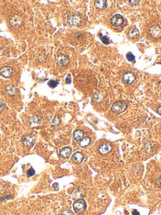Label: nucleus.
I'll list each match as a JSON object with an SVG mask.
<instances>
[{"mask_svg": "<svg viewBox=\"0 0 161 215\" xmlns=\"http://www.w3.org/2000/svg\"><path fill=\"white\" fill-rule=\"evenodd\" d=\"M35 138L31 135H27L22 138V143L26 146H31L34 144Z\"/></svg>", "mask_w": 161, "mask_h": 215, "instance_id": "9d476101", "label": "nucleus"}, {"mask_svg": "<svg viewBox=\"0 0 161 215\" xmlns=\"http://www.w3.org/2000/svg\"><path fill=\"white\" fill-rule=\"evenodd\" d=\"M6 90L8 93L10 95H12V96L16 95V93H17V89H16V88H15L14 86L11 85L7 86L6 88Z\"/></svg>", "mask_w": 161, "mask_h": 215, "instance_id": "6ab92c4d", "label": "nucleus"}, {"mask_svg": "<svg viewBox=\"0 0 161 215\" xmlns=\"http://www.w3.org/2000/svg\"><path fill=\"white\" fill-rule=\"evenodd\" d=\"M132 214L133 215H140V213H139V212L137 210L135 209V210H134V211H133Z\"/></svg>", "mask_w": 161, "mask_h": 215, "instance_id": "c756f323", "label": "nucleus"}, {"mask_svg": "<svg viewBox=\"0 0 161 215\" xmlns=\"http://www.w3.org/2000/svg\"><path fill=\"white\" fill-rule=\"evenodd\" d=\"M94 6L98 9L104 10L107 8L108 3L105 0H97L94 2Z\"/></svg>", "mask_w": 161, "mask_h": 215, "instance_id": "ddd939ff", "label": "nucleus"}, {"mask_svg": "<svg viewBox=\"0 0 161 215\" xmlns=\"http://www.w3.org/2000/svg\"><path fill=\"white\" fill-rule=\"evenodd\" d=\"M156 182H157V184H158V185L161 186V177H159Z\"/></svg>", "mask_w": 161, "mask_h": 215, "instance_id": "7c9ffc66", "label": "nucleus"}, {"mask_svg": "<svg viewBox=\"0 0 161 215\" xmlns=\"http://www.w3.org/2000/svg\"><path fill=\"white\" fill-rule=\"evenodd\" d=\"M91 142V139L90 137L87 136V137L83 138L81 140H80L79 145L80 147H81V148H86V147L90 145Z\"/></svg>", "mask_w": 161, "mask_h": 215, "instance_id": "2eb2a0df", "label": "nucleus"}, {"mask_svg": "<svg viewBox=\"0 0 161 215\" xmlns=\"http://www.w3.org/2000/svg\"><path fill=\"white\" fill-rule=\"evenodd\" d=\"M73 138L76 141H80L84 138V133L82 130H76L73 133Z\"/></svg>", "mask_w": 161, "mask_h": 215, "instance_id": "f3484780", "label": "nucleus"}, {"mask_svg": "<svg viewBox=\"0 0 161 215\" xmlns=\"http://www.w3.org/2000/svg\"><path fill=\"white\" fill-rule=\"evenodd\" d=\"M127 109V105L123 102H116L112 105L111 109L115 113L120 114L125 112Z\"/></svg>", "mask_w": 161, "mask_h": 215, "instance_id": "f257e3e1", "label": "nucleus"}, {"mask_svg": "<svg viewBox=\"0 0 161 215\" xmlns=\"http://www.w3.org/2000/svg\"><path fill=\"white\" fill-rule=\"evenodd\" d=\"M157 111H158V114L161 115V106L159 107H158V110H157Z\"/></svg>", "mask_w": 161, "mask_h": 215, "instance_id": "2f4dec72", "label": "nucleus"}, {"mask_svg": "<svg viewBox=\"0 0 161 215\" xmlns=\"http://www.w3.org/2000/svg\"><path fill=\"white\" fill-rule=\"evenodd\" d=\"M123 81L127 83V84H131L135 81V76L130 72H127L123 75Z\"/></svg>", "mask_w": 161, "mask_h": 215, "instance_id": "6e6552de", "label": "nucleus"}, {"mask_svg": "<svg viewBox=\"0 0 161 215\" xmlns=\"http://www.w3.org/2000/svg\"><path fill=\"white\" fill-rule=\"evenodd\" d=\"M139 31L137 29H131L128 31V36L131 39H135L139 37Z\"/></svg>", "mask_w": 161, "mask_h": 215, "instance_id": "a211bd4d", "label": "nucleus"}, {"mask_svg": "<svg viewBox=\"0 0 161 215\" xmlns=\"http://www.w3.org/2000/svg\"><path fill=\"white\" fill-rule=\"evenodd\" d=\"M66 82L67 83V84H70L71 83V75L69 74L67 76V77L66 78Z\"/></svg>", "mask_w": 161, "mask_h": 215, "instance_id": "cd10ccee", "label": "nucleus"}, {"mask_svg": "<svg viewBox=\"0 0 161 215\" xmlns=\"http://www.w3.org/2000/svg\"><path fill=\"white\" fill-rule=\"evenodd\" d=\"M135 56H134L132 54H131L130 53L127 54V59H128V61H133L135 59Z\"/></svg>", "mask_w": 161, "mask_h": 215, "instance_id": "b1692460", "label": "nucleus"}, {"mask_svg": "<svg viewBox=\"0 0 161 215\" xmlns=\"http://www.w3.org/2000/svg\"><path fill=\"white\" fill-rule=\"evenodd\" d=\"M100 37L102 38V42L104 44H109V40L105 36H102V34H100Z\"/></svg>", "mask_w": 161, "mask_h": 215, "instance_id": "393cba45", "label": "nucleus"}, {"mask_svg": "<svg viewBox=\"0 0 161 215\" xmlns=\"http://www.w3.org/2000/svg\"><path fill=\"white\" fill-rule=\"evenodd\" d=\"M60 122V119L59 117L58 116V115H55V116L54 117L53 120H52V121L51 126L54 127H57L59 125Z\"/></svg>", "mask_w": 161, "mask_h": 215, "instance_id": "aec40b11", "label": "nucleus"}, {"mask_svg": "<svg viewBox=\"0 0 161 215\" xmlns=\"http://www.w3.org/2000/svg\"><path fill=\"white\" fill-rule=\"evenodd\" d=\"M67 23L71 26H79L81 23V20L77 15H71L67 19Z\"/></svg>", "mask_w": 161, "mask_h": 215, "instance_id": "423d86ee", "label": "nucleus"}, {"mask_svg": "<svg viewBox=\"0 0 161 215\" xmlns=\"http://www.w3.org/2000/svg\"><path fill=\"white\" fill-rule=\"evenodd\" d=\"M57 63L60 66H66L69 63V58L66 55L61 54L57 58Z\"/></svg>", "mask_w": 161, "mask_h": 215, "instance_id": "f8f14e48", "label": "nucleus"}, {"mask_svg": "<svg viewBox=\"0 0 161 215\" xmlns=\"http://www.w3.org/2000/svg\"><path fill=\"white\" fill-rule=\"evenodd\" d=\"M59 84V82L57 80H50L48 83V85L52 89H54Z\"/></svg>", "mask_w": 161, "mask_h": 215, "instance_id": "4be33fe9", "label": "nucleus"}, {"mask_svg": "<svg viewBox=\"0 0 161 215\" xmlns=\"http://www.w3.org/2000/svg\"><path fill=\"white\" fill-rule=\"evenodd\" d=\"M12 73H13V69L10 66H4L0 70V74L4 78H9L10 77Z\"/></svg>", "mask_w": 161, "mask_h": 215, "instance_id": "1a4fd4ad", "label": "nucleus"}, {"mask_svg": "<svg viewBox=\"0 0 161 215\" xmlns=\"http://www.w3.org/2000/svg\"><path fill=\"white\" fill-rule=\"evenodd\" d=\"M87 204L86 202L83 200H78L76 201L73 204V208L76 213H83L86 210Z\"/></svg>", "mask_w": 161, "mask_h": 215, "instance_id": "f03ea898", "label": "nucleus"}, {"mask_svg": "<svg viewBox=\"0 0 161 215\" xmlns=\"http://www.w3.org/2000/svg\"><path fill=\"white\" fill-rule=\"evenodd\" d=\"M61 215H73V213L70 210H64L61 212Z\"/></svg>", "mask_w": 161, "mask_h": 215, "instance_id": "a878e982", "label": "nucleus"}, {"mask_svg": "<svg viewBox=\"0 0 161 215\" xmlns=\"http://www.w3.org/2000/svg\"><path fill=\"white\" fill-rule=\"evenodd\" d=\"M4 109V105L2 102H0V112H2Z\"/></svg>", "mask_w": 161, "mask_h": 215, "instance_id": "c85d7f7f", "label": "nucleus"}, {"mask_svg": "<svg viewBox=\"0 0 161 215\" xmlns=\"http://www.w3.org/2000/svg\"><path fill=\"white\" fill-rule=\"evenodd\" d=\"M35 174V171L34 169L32 168H30L29 170L27 171V177H32L34 176Z\"/></svg>", "mask_w": 161, "mask_h": 215, "instance_id": "5701e85b", "label": "nucleus"}, {"mask_svg": "<svg viewBox=\"0 0 161 215\" xmlns=\"http://www.w3.org/2000/svg\"><path fill=\"white\" fill-rule=\"evenodd\" d=\"M124 22V18L120 14H116L111 18V24L115 27H120L122 25Z\"/></svg>", "mask_w": 161, "mask_h": 215, "instance_id": "7ed1b4c3", "label": "nucleus"}, {"mask_svg": "<svg viewBox=\"0 0 161 215\" xmlns=\"http://www.w3.org/2000/svg\"><path fill=\"white\" fill-rule=\"evenodd\" d=\"M139 2H140V1H128V3H129L130 5H131L132 6L138 5Z\"/></svg>", "mask_w": 161, "mask_h": 215, "instance_id": "bb28decb", "label": "nucleus"}, {"mask_svg": "<svg viewBox=\"0 0 161 215\" xmlns=\"http://www.w3.org/2000/svg\"><path fill=\"white\" fill-rule=\"evenodd\" d=\"M71 148L70 147H65L63 148L60 152V156L64 158H67L69 157L71 153Z\"/></svg>", "mask_w": 161, "mask_h": 215, "instance_id": "4468645a", "label": "nucleus"}, {"mask_svg": "<svg viewBox=\"0 0 161 215\" xmlns=\"http://www.w3.org/2000/svg\"><path fill=\"white\" fill-rule=\"evenodd\" d=\"M112 150V146L108 143H104L100 145L98 148L99 153L102 155H106L109 153Z\"/></svg>", "mask_w": 161, "mask_h": 215, "instance_id": "39448f33", "label": "nucleus"}, {"mask_svg": "<svg viewBox=\"0 0 161 215\" xmlns=\"http://www.w3.org/2000/svg\"><path fill=\"white\" fill-rule=\"evenodd\" d=\"M23 22L22 18L18 15H14L10 18V25L13 27H18L22 25Z\"/></svg>", "mask_w": 161, "mask_h": 215, "instance_id": "0eeeda50", "label": "nucleus"}, {"mask_svg": "<svg viewBox=\"0 0 161 215\" xmlns=\"http://www.w3.org/2000/svg\"><path fill=\"white\" fill-rule=\"evenodd\" d=\"M41 119H40L38 116H33L30 118V124L32 126H37L38 125H40L41 124Z\"/></svg>", "mask_w": 161, "mask_h": 215, "instance_id": "dca6fc26", "label": "nucleus"}, {"mask_svg": "<svg viewBox=\"0 0 161 215\" xmlns=\"http://www.w3.org/2000/svg\"><path fill=\"white\" fill-rule=\"evenodd\" d=\"M84 154L79 152H77L74 153L72 157V160L78 164H80V163H82V162L84 160Z\"/></svg>", "mask_w": 161, "mask_h": 215, "instance_id": "9b49d317", "label": "nucleus"}, {"mask_svg": "<svg viewBox=\"0 0 161 215\" xmlns=\"http://www.w3.org/2000/svg\"><path fill=\"white\" fill-rule=\"evenodd\" d=\"M149 32L152 38H159L161 37V28L159 25H154L150 27Z\"/></svg>", "mask_w": 161, "mask_h": 215, "instance_id": "20e7f679", "label": "nucleus"}, {"mask_svg": "<svg viewBox=\"0 0 161 215\" xmlns=\"http://www.w3.org/2000/svg\"><path fill=\"white\" fill-rule=\"evenodd\" d=\"M73 196H74V199H78V200H80V198H81L82 197L84 196L83 191V190H77L76 193H74Z\"/></svg>", "mask_w": 161, "mask_h": 215, "instance_id": "412c9836", "label": "nucleus"}]
</instances>
